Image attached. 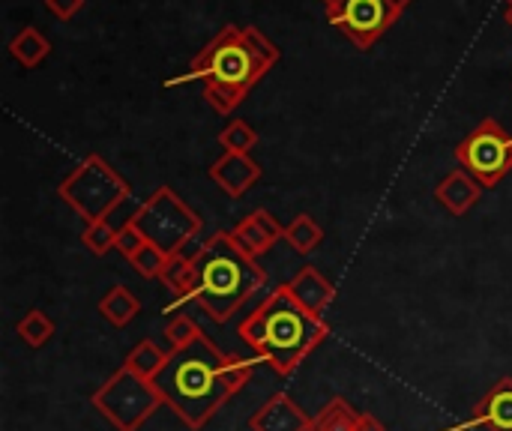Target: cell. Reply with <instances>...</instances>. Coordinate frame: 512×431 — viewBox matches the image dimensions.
I'll use <instances>...</instances> for the list:
<instances>
[{
	"label": "cell",
	"mask_w": 512,
	"mask_h": 431,
	"mask_svg": "<svg viewBox=\"0 0 512 431\" xmlns=\"http://www.w3.org/2000/svg\"><path fill=\"white\" fill-rule=\"evenodd\" d=\"M512 431V378H501L492 390L474 405L471 417L444 431Z\"/></svg>",
	"instance_id": "10"
},
{
	"label": "cell",
	"mask_w": 512,
	"mask_h": 431,
	"mask_svg": "<svg viewBox=\"0 0 512 431\" xmlns=\"http://www.w3.org/2000/svg\"><path fill=\"white\" fill-rule=\"evenodd\" d=\"M129 264H132V270H135L141 279H159L162 270H165V264H168V255H165L162 249H156L153 243H144V249H141Z\"/></svg>",
	"instance_id": "26"
},
{
	"label": "cell",
	"mask_w": 512,
	"mask_h": 431,
	"mask_svg": "<svg viewBox=\"0 0 512 431\" xmlns=\"http://www.w3.org/2000/svg\"><path fill=\"white\" fill-rule=\"evenodd\" d=\"M219 144L225 147V153H252V147L258 144V132L246 120H231L219 132Z\"/></svg>",
	"instance_id": "24"
},
{
	"label": "cell",
	"mask_w": 512,
	"mask_h": 431,
	"mask_svg": "<svg viewBox=\"0 0 512 431\" xmlns=\"http://www.w3.org/2000/svg\"><path fill=\"white\" fill-rule=\"evenodd\" d=\"M507 24H510V27H512V6H510V9H507Z\"/></svg>",
	"instance_id": "31"
},
{
	"label": "cell",
	"mask_w": 512,
	"mask_h": 431,
	"mask_svg": "<svg viewBox=\"0 0 512 431\" xmlns=\"http://www.w3.org/2000/svg\"><path fill=\"white\" fill-rule=\"evenodd\" d=\"M201 333H204V330H201L189 315H183V312H177V315L165 324V342L171 345V351H180V348L192 345Z\"/></svg>",
	"instance_id": "25"
},
{
	"label": "cell",
	"mask_w": 512,
	"mask_h": 431,
	"mask_svg": "<svg viewBox=\"0 0 512 431\" xmlns=\"http://www.w3.org/2000/svg\"><path fill=\"white\" fill-rule=\"evenodd\" d=\"M285 240L294 252L300 255H312L321 243H324V228L309 216V213H300L294 216V222L285 228Z\"/></svg>",
	"instance_id": "22"
},
{
	"label": "cell",
	"mask_w": 512,
	"mask_h": 431,
	"mask_svg": "<svg viewBox=\"0 0 512 431\" xmlns=\"http://www.w3.org/2000/svg\"><path fill=\"white\" fill-rule=\"evenodd\" d=\"M81 243H84V249H87L90 255L102 258V255H108V252L117 246V228H114L108 219L90 222V225H84V231H81Z\"/></svg>",
	"instance_id": "23"
},
{
	"label": "cell",
	"mask_w": 512,
	"mask_h": 431,
	"mask_svg": "<svg viewBox=\"0 0 512 431\" xmlns=\"http://www.w3.org/2000/svg\"><path fill=\"white\" fill-rule=\"evenodd\" d=\"M9 54L24 66V69H36L48 54H51V42L36 30V27H24L12 36L9 42Z\"/></svg>",
	"instance_id": "20"
},
{
	"label": "cell",
	"mask_w": 512,
	"mask_h": 431,
	"mask_svg": "<svg viewBox=\"0 0 512 431\" xmlns=\"http://www.w3.org/2000/svg\"><path fill=\"white\" fill-rule=\"evenodd\" d=\"M357 431H387V426L375 414H360V429Z\"/></svg>",
	"instance_id": "29"
},
{
	"label": "cell",
	"mask_w": 512,
	"mask_h": 431,
	"mask_svg": "<svg viewBox=\"0 0 512 431\" xmlns=\"http://www.w3.org/2000/svg\"><path fill=\"white\" fill-rule=\"evenodd\" d=\"M81 6H84V0H45V9L60 21H69L75 12H81Z\"/></svg>",
	"instance_id": "28"
},
{
	"label": "cell",
	"mask_w": 512,
	"mask_h": 431,
	"mask_svg": "<svg viewBox=\"0 0 512 431\" xmlns=\"http://www.w3.org/2000/svg\"><path fill=\"white\" fill-rule=\"evenodd\" d=\"M288 294H291V300H297L306 312H312V315H324L333 303H336V285L318 270V267H303L291 282H285L282 285Z\"/></svg>",
	"instance_id": "14"
},
{
	"label": "cell",
	"mask_w": 512,
	"mask_h": 431,
	"mask_svg": "<svg viewBox=\"0 0 512 431\" xmlns=\"http://www.w3.org/2000/svg\"><path fill=\"white\" fill-rule=\"evenodd\" d=\"M264 285V267L234 243L231 231H216L195 258V282L183 306H198L213 324H228Z\"/></svg>",
	"instance_id": "4"
},
{
	"label": "cell",
	"mask_w": 512,
	"mask_h": 431,
	"mask_svg": "<svg viewBox=\"0 0 512 431\" xmlns=\"http://www.w3.org/2000/svg\"><path fill=\"white\" fill-rule=\"evenodd\" d=\"M207 177L228 195V198H243L258 180L261 168L249 153H222L210 168Z\"/></svg>",
	"instance_id": "11"
},
{
	"label": "cell",
	"mask_w": 512,
	"mask_h": 431,
	"mask_svg": "<svg viewBox=\"0 0 512 431\" xmlns=\"http://www.w3.org/2000/svg\"><path fill=\"white\" fill-rule=\"evenodd\" d=\"M312 417L285 393H273L252 417H249V431H309Z\"/></svg>",
	"instance_id": "12"
},
{
	"label": "cell",
	"mask_w": 512,
	"mask_h": 431,
	"mask_svg": "<svg viewBox=\"0 0 512 431\" xmlns=\"http://www.w3.org/2000/svg\"><path fill=\"white\" fill-rule=\"evenodd\" d=\"M279 63V48L252 24H225L192 60L189 78L204 81V99L231 114L252 87Z\"/></svg>",
	"instance_id": "2"
},
{
	"label": "cell",
	"mask_w": 512,
	"mask_h": 431,
	"mask_svg": "<svg viewBox=\"0 0 512 431\" xmlns=\"http://www.w3.org/2000/svg\"><path fill=\"white\" fill-rule=\"evenodd\" d=\"M129 219L144 234V240L165 255L183 252V246L198 240L204 228V219L171 186H159Z\"/></svg>",
	"instance_id": "6"
},
{
	"label": "cell",
	"mask_w": 512,
	"mask_h": 431,
	"mask_svg": "<svg viewBox=\"0 0 512 431\" xmlns=\"http://www.w3.org/2000/svg\"><path fill=\"white\" fill-rule=\"evenodd\" d=\"M258 357L219 351L207 333L192 345L171 351L168 366L153 381L165 408H171L189 429H204L252 378Z\"/></svg>",
	"instance_id": "1"
},
{
	"label": "cell",
	"mask_w": 512,
	"mask_h": 431,
	"mask_svg": "<svg viewBox=\"0 0 512 431\" xmlns=\"http://www.w3.org/2000/svg\"><path fill=\"white\" fill-rule=\"evenodd\" d=\"M237 336L252 348L261 363H267L276 375L288 378L303 366L312 351L327 342L330 324L324 315L306 312L279 285L243 318Z\"/></svg>",
	"instance_id": "3"
},
{
	"label": "cell",
	"mask_w": 512,
	"mask_h": 431,
	"mask_svg": "<svg viewBox=\"0 0 512 431\" xmlns=\"http://www.w3.org/2000/svg\"><path fill=\"white\" fill-rule=\"evenodd\" d=\"M15 333H18V339H21L27 348L39 351V348H45V345L54 339L57 324H54L42 309H30V312L15 324Z\"/></svg>",
	"instance_id": "21"
},
{
	"label": "cell",
	"mask_w": 512,
	"mask_h": 431,
	"mask_svg": "<svg viewBox=\"0 0 512 431\" xmlns=\"http://www.w3.org/2000/svg\"><path fill=\"white\" fill-rule=\"evenodd\" d=\"M231 237H234V243H237L249 258L258 261V258L267 255L279 240H285V228L276 222L273 213L255 210V213H249L240 225L231 228Z\"/></svg>",
	"instance_id": "13"
},
{
	"label": "cell",
	"mask_w": 512,
	"mask_h": 431,
	"mask_svg": "<svg viewBox=\"0 0 512 431\" xmlns=\"http://www.w3.org/2000/svg\"><path fill=\"white\" fill-rule=\"evenodd\" d=\"M96 309H99V315H102L111 327L123 330V327H129V324L138 318L141 300H138L126 285H111V288L99 297Z\"/></svg>",
	"instance_id": "16"
},
{
	"label": "cell",
	"mask_w": 512,
	"mask_h": 431,
	"mask_svg": "<svg viewBox=\"0 0 512 431\" xmlns=\"http://www.w3.org/2000/svg\"><path fill=\"white\" fill-rule=\"evenodd\" d=\"M321 3H324V6H333V3H339V0H321ZM396 3H399L402 9H408V6H411L414 0H396Z\"/></svg>",
	"instance_id": "30"
},
{
	"label": "cell",
	"mask_w": 512,
	"mask_h": 431,
	"mask_svg": "<svg viewBox=\"0 0 512 431\" xmlns=\"http://www.w3.org/2000/svg\"><path fill=\"white\" fill-rule=\"evenodd\" d=\"M456 159L483 189H492L512 171V135L495 117H486L456 144Z\"/></svg>",
	"instance_id": "8"
},
{
	"label": "cell",
	"mask_w": 512,
	"mask_h": 431,
	"mask_svg": "<svg viewBox=\"0 0 512 431\" xmlns=\"http://www.w3.org/2000/svg\"><path fill=\"white\" fill-rule=\"evenodd\" d=\"M435 198H438L453 216H465V213H471V210L480 204L483 186H480L465 168H456V171H450V174L435 186Z\"/></svg>",
	"instance_id": "15"
},
{
	"label": "cell",
	"mask_w": 512,
	"mask_h": 431,
	"mask_svg": "<svg viewBox=\"0 0 512 431\" xmlns=\"http://www.w3.org/2000/svg\"><path fill=\"white\" fill-rule=\"evenodd\" d=\"M168 360H171V351H162L153 339H144V342H138V345L126 354L123 366H126L129 372L147 378V381H156L159 372L168 366Z\"/></svg>",
	"instance_id": "19"
},
{
	"label": "cell",
	"mask_w": 512,
	"mask_h": 431,
	"mask_svg": "<svg viewBox=\"0 0 512 431\" xmlns=\"http://www.w3.org/2000/svg\"><path fill=\"white\" fill-rule=\"evenodd\" d=\"M507 3H510V6H512V0H507Z\"/></svg>",
	"instance_id": "32"
},
{
	"label": "cell",
	"mask_w": 512,
	"mask_h": 431,
	"mask_svg": "<svg viewBox=\"0 0 512 431\" xmlns=\"http://www.w3.org/2000/svg\"><path fill=\"white\" fill-rule=\"evenodd\" d=\"M93 408L117 431H138L159 408H165L153 381L120 366L93 396Z\"/></svg>",
	"instance_id": "7"
},
{
	"label": "cell",
	"mask_w": 512,
	"mask_h": 431,
	"mask_svg": "<svg viewBox=\"0 0 512 431\" xmlns=\"http://www.w3.org/2000/svg\"><path fill=\"white\" fill-rule=\"evenodd\" d=\"M57 195L72 207L75 216L84 219V225H90V222L108 219L123 201H129L132 198V186L99 153H87L60 180Z\"/></svg>",
	"instance_id": "5"
},
{
	"label": "cell",
	"mask_w": 512,
	"mask_h": 431,
	"mask_svg": "<svg viewBox=\"0 0 512 431\" xmlns=\"http://www.w3.org/2000/svg\"><path fill=\"white\" fill-rule=\"evenodd\" d=\"M402 12L405 9L396 0H339L327 6V21L360 51H369L402 18Z\"/></svg>",
	"instance_id": "9"
},
{
	"label": "cell",
	"mask_w": 512,
	"mask_h": 431,
	"mask_svg": "<svg viewBox=\"0 0 512 431\" xmlns=\"http://www.w3.org/2000/svg\"><path fill=\"white\" fill-rule=\"evenodd\" d=\"M144 243H147V240H144V234L132 225V219H129L126 225L117 228V246H114V249H117L126 261H132V258L144 249Z\"/></svg>",
	"instance_id": "27"
},
{
	"label": "cell",
	"mask_w": 512,
	"mask_h": 431,
	"mask_svg": "<svg viewBox=\"0 0 512 431\" xmlns=\"http://www.w3.org/2000/svg\"><path fill=\"white\" fill-rule=\"evenodd\" d=\"M159 282L171 291V297H174L171 315H177V309L183 306L186 294L192 291V282H195V261H192V258H186L183 252L168 255V264H165V270H162Z\"/></svg>",
	"instance_id": "17"
},
{
	"label": "cell",
	"mask_w": 512,
	"mask_h": 431,
	"mask_svg": "<svg viewBox=\"0 0 512 431\" xmlns=\"http://www.w3.org/2000/svg\"><path fill=\"white\" fill-rule=\"evenodd\" d=\"M360 429V411L345 399V396H333L315 417H312V429L309 431H357Z\"/></svg>",
	"instance_id": "18"
}]
</instances>
